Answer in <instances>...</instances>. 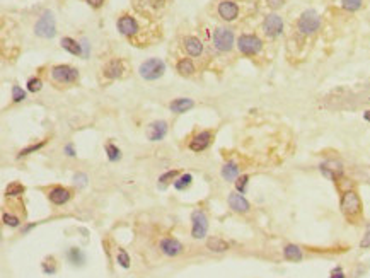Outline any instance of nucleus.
Listing matches in <instances>:
<instances>
[{"label":"nucleus","mask_w":370,"mask_h":278,"mask_svg":"<svg viewBox=\"0 0 370 278\" xmlns=\"http://www.w3.org/2000/svg\"><path fill=\"white\" fill-rule=\"evenodd\" d=\"M340 206H341V212H343V215L348 218V220H353V218H357L362 213L360 196H358L357 191H353V189H348V191L343 193Z\"/></svg>","instance_id":"f257e3e1"},{"label":"nucleus","mask_w":370,"mask_h":278,"mask_svg":"<svg viewBox=\"0 0 370 278\" xmlns=\"http://www.w3.org/2000/svg\"><path fill=\"white\" fill-rule=\"evenodd\" d=\"M138 72H140L142 79H145V81H157L159 77L164 75L166 65H164V62L159 60V58H150V60L142 63Z\"/></svg>","instance_id":"f03ea898"},{"label":"nucleus","mask_w":370,"mask_h":278,"mask_svg":"<svg viewBox=\"0 0 370 278\" xmlns=\"http://www.w3.org/2000/svg\"><path fill=\"white\" fill-rule=\"evenodd\" d=\"M34 33L38 34L39 38L50 39L57 34V26H55V17L50 10H46L45 14L39 17V21L36 22L34 26Z\"/></svg>","instance_id":"7ed1b4c3"},{"label":"nucleus","mask_w":370,"mask_h":278,"mask_svg":"<svg viewBox=\"0 0 370 278\" xmlns=\"http://www.w3.org/2000/svg\"><path fill=\"white\" fill-rule=\"evenodd\" d=\"M297 26H298V31H300L302 34L316 33V31L319 29V26H321L319 14H317L316 10H305V12L298 17Z\"/></svg>","instance_id":"20e7f679"},{"label":"nucleus","mask_w":370,"mask_h":278,"mask_svg":"<svg viewBox=\"0 0 370 278\" xmlns=\"http://www.w3.org/2000/svg\"><path fill=\"white\" fill-rule=\"evenodd\" d=\"M237 48L244 55H256L263 48V41L258 36H254V34H242L237 39Z\"/></svg>","instance_id":"39448f33"},{"label":"nucleus","mask_w":370,"mask_h":278,"mask_svg":"<svg viewBox=\"0 0 370 278\" xmlns=\"http://www.w3.org/2000/svg\"><path fill=\"white\" fill-rule=\"evenodd\" d=\"M191 222H193V229H191V236L194 239H203L208 232V218H206L203 210H194L191 213Z\"/></svg>","instance_id":"423d86ee"},{"label":"nucleus","mask_w":370,"mask_h":278,"mask_svg":"<svg viewBox=\"0 0 370 278\" xmlns=\"http://www.w3.org/2000/svg\"><path fill=\"white\" fill-rule=\"evenodd\" d=\"M213 43L220 51H230L234 45V33L229 27H218L213 33Z\"/></svg>","instance_id":"0eeeda50"},{"label":"nucleus","mask_w":370,"mask_h":278,"mask_svg":"<svg viewBox=\"0 0 370 278\" xmlns=\"http://www.w3.org/2000/svg\"><path fill=\"white\" fill-rule=\"evenodd\" d=\"M51 77L57 82H60V84H70V82L77 81L79 72L69 65H57L51 69Z\"/></svg>","instance_id":"6e6552de"},{"label":"nucleus","mask_w":370,"mask_h":278,"mask_svg":"<svg viewBox=\"0 0 370 278\" xmlns=\"http://www.w3.org/2000/svg\"><path fill=\"white\" fill-rule=\"evenodd\" d=\"M263 31L268 38H277L283 31V21L278 14H268L263 22Z\"/></svg>","instance_id":"1a4fd4ad"},{"label":"nucleus","mask_w":370,"mask_h":278,"mask_svg":"<svg viewBox=\"0 0 370 278\" xmlns=\"http://www.w3.org/2000/svg\"><path fill=\"white\" fill-rule=\"evenodd\" d=\"M227 201H229V206H230V208H232L234 212H237V213H248V212H249V208H251L249 201L244 198V194L239 193V191L230 193V194H229V198H227Z\"/></svg>","instance_id":"9d476101"},{"label":"nucleus","mask_w":370,"mask_h":278,"mask_svg":"<svg viewBox=\"0 0 370 278\" xmlns=\"http://www.w3.org/2000/svg\"><path fill=\"white\" fill-rule=\"evenodd\" d=\"M167 135V123L166 121H154L147 126V138L150 142H159Z\"/></svg>","instance_id":"9b49d317"},{"label":"nucleus","mask_w":370,"mask_h":278,"mask_svg":"<svg viewBox=\"0 0 370 278\" xmlns=\"http://www.w3.org/2000/svg\"><path fill=\"white\" fill-rule=\"evenodd\" d=\"M161 251L166 254V256H178V254L183 253V244L174 237H166V239L161 241Z\"/></svg>","instance_id":"f8f14e48"},{"label":"nucleus","mask_w":370,"mask_h":278,"mask_svg":"<svg viewBox=\"0 0 370 278\" xmlns=\"http://www.w3.org/2000/svg\"><path fill=\"white\" fill-rule=\"evenodd\" d=\"M218 14L224 21H234L239 14V7L230 0H224V2L218 5Z\"/></svg>","instance_id":"ddd939ff"},{"label":"nucleus","mask_w":370,"mask_h":278,"mask_svg":"<svg viewBox=\"0 0 370 278\" xmlns=\"http://www.w3.org/2000/svg\"><path fill=\"white\" fill-rule=\"evenodd\" d=\"M210 140H212V133H210V132H201L189 142V149L193 150V152H203V150L210 145Z\"/></svg>","instance_id":"4468645a"},{"label":"nucleus","mask_w":370,"mask_h":278,"mask_svg":"<svg viewBox=\"0 0 370 278\" xmlns=\"http://www.w3.org/2000/svg\"><path fill=\"white\" fill-rule=\"evenodd\" d=\"M118 29H119V33L125 34V36H131V34H135L138 31V24L133 17H130V15H123V17L118 21Z\"/></svg>","instance_id":"2eb2a0df"},{"label":"nucleus","mask_w":370,"mask_h":278,"mask_svg":"<svg viewBox=\"0 0 370 278\" xmlns=\"http://www.w3.org/2000/svg\"><path fill=\"white\" fill-rule=\"evenodd\" d=\"M50 201L51 203H55V205H63V203H67V201L70 200V189H67V188H63V186H57V188H53L50 191Z\"/></svg>","instance_id":"dca6fc26"},{"label":"nucleus","mask_w":370,"mask_h":278,"mask_svg":"<svg viewBox=\"0 0 370 278\" xmlns=\"http://www.w3.org/2000/svg\"><path fill=\"white\" fill-rule=\"evenodd\" d=\"M194 106V102H193V99H188V97H179V99H174L173 102L169 104V108H171V111L173 113H178V114H181V113H186L188 109H191Z\"/></svg>","instance_id":"f3484780"},{"label":"nucleus","mask_w":370,"mask_h":278,"mask_svg":"<svg viewBox=\"0 0 370 278\" xmlns=\"http://www.w3.org/2000/svg\"><path fill=\"white\" fill-rule=\"evenodd\" d=\"M123 72H125V69H123L121 60H111L104 67V75L107 79H119L123 75Z\"/></svg>","instance_id":"a211bd4d"},{"label":"nucleus","mask_w":370,"mask_h":278,"mask_svg":"<svg viewBox=\"0 0 370 278\" xmlns=\"http://www.w3.org/2000/svg\"><path fill=\"white\" fill-rule=\"evenodd\" d=\"M185 48L191 57H200V53L203 51V45L198 38L188 36V38H185Z\"/></svg>","instance_id":"6ab92c4d"},{"label":"nucleus","mask_w":370,"mask_h":278,"mask_svg":"<svg viewBox=\"0 0 370 278\" xmlns=\"http://www.w3.org/2000/svg\"><path fill=\"white\" fill-rule=\"evenodd\" d=\"M283 256L286 261H293V263H297V261L302 260V249L298 248L297 244H286L283 248Z\"/></svg>","instance_id":"aec40b11"},{"label":"nucleus","mask_w":370,"mask_h":278,"mask_svg":"<svg viewBox=\"0 0 370 278\" xmlns=\"http://www.w3.org/2000/svg\"><path fill=\"white\" fill-rule=\"evenodd\" d=\"M206 248L213 253H225L227 249H229V244H227L224 239H220V237H210V239L206 241Z\"/></svg>","instance_id":"412c9836"},{"label":"nucleus","mask_w":370,"mask_h":278,"mask_svg":"<svg viewBox=\"0 0 370 278\" xmlns=\"http://www.w3.org/2000/svg\"><path fill=\"white\" fill-rule=\"evenodd\" d=\"M222 178H224L225 181H232V180H237L239 178V168L236 162H227V164L222 168Z\"/></svg>","instance_id":"4be33fe9"},{"label":"nucleus","mask_w":370,"mask_h":278,"mask_svg":"<svg viewBox=\"0 0 370 278\" xmlns=\"http://www.w3.org/2000/svg\"><path fill=\"white\" fill-rule=\"evenodd\" d=\"M60 45H62L63 50H67L72 55H81L82 53L81 43H77L75 39H72V38H63L62 41H60Z\"/></svg>","instance_id":"5701e85b"},{"label":"nucleus","mask_w":370,"mask_h":278,"mask_svg":"<svg viewBox=\"0 0 370 278\" xmlns=\"http://www.w3.org/2000/svg\"><path fill=\"white\" fill-rule=\"evenodd\" d=\"M67 258L72 265H84L86 263V256H84L82 249L79 248H70L69 253H67Z\"/></svg>","instance_id":"b1692460"},{"label":"nucleus","mask_w":370,"mask_h":278,"mask_svg":"<svg viewBox=\"0 0 370 278\" xmlns=\"http://www.w3.org/2000/svg\"><path fill=\"white\" fill-rule=\"evenodd\" d=\"M178 72L181 75H185V77H189V75L194 74V65L193 62L189 60V58H183V60H179L178 63Z\"/></svg>","instance_id":"393cba45"},{"label":"nucleus","mask_w":370,"mask_h":278,"mask_svg":"<svg viewBox=\"0 0 370 278\" xmlns=\"http://www.w3.org/2000/svg\"><path fill=\"white\" fill-rule=\"evenodd\" d=\"M24 191H26L24 185H21V183H12V185L7 186L5 194H7V196H21Z\"/></svg>","instance_id":"a878e982"},{"label":"nucleus","mask_w":370,"mask_h":278,"mask_svg":"<svg viewBox=\"0 0 370 278\" xmlns=\"http://www.w3.org/2000/svg\"><path fill=\"white\" fill-rule=\"evenodd\" d=\"M106 154H107V159H109L111 162H116L121 159V150L113 144H106Z\"/></svg>","instance_id":"bb28decb"},{"label":"nucleus","mask_w":370,"mask_h":278,"mask_svg":"<svg viewBox=\"0 0 370 278\" xmlns=\"http://www.w3.org/2000/svg\"><path fill=\"white\" fill-rule=\"evenodd\" d=\"M41 268H43V273H46V275H55L57 273V263H55V258H46L45 261L41 263Z\"/></svg>","instance_id":"cd10ccee"},{"label":"nucleus","mask_w":370,"mask_h":278,"mask_svg":"<svg viewBox=\"0 0 370 278\" xmlns=\"http://www.w3.org/2000/svg\"><path fill=\"white\" fill-rule=\"evenodd\" d=\"M191 183H193V176H191V174H183L179 180L174 181V188H176V189H186Z\"/></svg>","instance_id":"c85d7f7f"},{"label":"nucleus","mask_w":370,"mask_h":278,"mask_svg":"<svg viewBox=\"0 0 370 278\" xmlns=\"http://www.w3.org/2000/svg\"><path fill=\"white\" fill-rule=\"evenodd\" d=\"M176 176H178V171L176 169H174V171H167L166 174H162V176L159 178V186H161V188H166L167 183L174 181V180H176Z\"/></svg>","instance_id":"c756f323"},{"label":"nucleus","mask_w":370,"mask_h":278,"mask_svg":"<svg viewBox=\"0 0 370 278\" xmlns=\"http://www.w3.org/2000/svg\"><path fill=\"white\" fill-rule=\"evenodd\" d=\"M341 7L350 12H355L362 7V0H341Z\"/></svg>","instance_id":"7c9ffc66"},{"label":"nucleus","mask_w":370,"mask_h":278,"mask_svg":"<svg viewBox=\"0 0 370 278\" xmlns=\"http://www.w3.org/2000/svg\"><path fill=\"white\" fill-rule=\"evenodd\" d=\"M116 261H118V265L121 266V268H130V256H128V253H126L125 249H119V251H118Z\"/></svg>","instance_id":"2f4dec72"},{"label":"nucleus","mask_w":370,"mask_h":278,"mask_svg":"<svg viewBox=\"0 0 370 278\" xmlns=\"http://www.w3.org/2000/svg\"><path fill=\"white\" fill-rule=\"evenodd\" d=\"M45 144H46V140H43V142H39V144H34V145H29V147H26V149H22L21 152H19V157H24V156H29V154H33V152H36V150H39V149H43L45 147Z\"/></svg>","instance_id":"473e14b6"},{"label":"nucleus","mask_w":370,"mask_h":278,"mask_svg":"<svg viewBox=\"0 0 370 278\" xmlns=\"http://www.w3.org/2000/svg\"><path fill=\"white\" fill-rule=\"evenodd\" d=\"M41 87H43L41 79L33 77L27 81V91H29V93H38V91H41Z\"/></svg>","instance_id":"72a5a7b5"},{"label":"nucleus","mask_w":370,"mask_h":278,"mask_svg":"<svg viewBox=\"0 0 370 278\" xmlns=\"http://www.w3.org/2000/svg\"><path fill=\"white\" fill-rule=\"evenodd\" d=\"M248 183H249V176H248V174H244V176L237 178V181H236V189H237L239 193L244 194V193H246V188H248Z\"/></svg>","instance_id":"f704fd0d"},{"label":"nucleus","mask_w":370,"mask_h":278,"mask_svg":"<svg viewBox=\"0 0 370 278\" xmlns=\"http://www.w3.org/2000/svg\"><path fill=\"white\" fill-rule=\"evenodd\" d=\"M26 99V93L21 89L19 86H14L12 87V101L14 102H21V101H24Z\"/></svg>","instance_id":"c9c22d12"},{"label":"nucleus","mask_w":370,"mask_h":278,"mask_svg":"<svg viewBox=\"0 0 370 278\" xmlns=\"http://www.w3.org/2000/svg\"><path fill=\"white\" fill-rule=\"evenodd\" d=\"M2 220H3V224L9 225V227H17L19 222H21L15 215H12V213H3V215H2Z\"/></svg>","instance_id":"e433bc0d"},{"label":"nucleus","mask_w":370,"mask_h":278,"mask_svg":"<svg viewBox=\"0 0 370 278\" xmlns=\"http://www.w3.org/2000/svg\"><path fill=\"white\" fill-rule=\"evenodd\" d=\"M360 248H362V249L370 248V225L367 227V232H365L364 239H362V242H360Z\"/></svg>","instance_id":"4c0bfd02"},{"label":"nucleus","mask_w":370,"mask_h":278,"mask_svg":"<svg viewBox=\"0 0 370 278\" xmlns=\"http://www.w3.org/2000/svg\"><path fill=\"white\" fill-rule=\"evenodd\" d=\"M74 181H75V185H79V186H86L87 185V176H86V174H77V176L74 178Z\"/></svg>","instance_id":"58836bf2"},{"label":"nucleus","mask_w":370,"mask_h":278,"mask_svg":"<svg viewBox=\"0 0 370 278\" xmlns=\"http://www.w3.org/2000/svg\"><path fill=\"white\" fill-rule=\"evenodd\" d=\"M81 46H82V55H84V58H87L89 57V43H87V39L84 38L82 41H81Z\"/></svg>","instance_id":"ea45409f"},{"label":"nucleus","mask_w":370,"mask_h":278,"mask_svg":"<svg viewBox=\"0 0 370 278\" xmlns=\"http://www.w3.org/2000/svg\"><path fill=\"white\" fill-rule=\"evenodd\" d=\"M329 278H345V273H343V270L338 266V268H334L333 272H331V277Z\"/></svg>","instance_id":"a19ab883"},{"label":"nucleus","mask_w":370,"mask_h":278,"mask_svg":"<svg viewBox=\"0 0 370 278\" xmlns=\"http://www.w3.org/2000/svg\"><path fill=\"white\" fill-rule=\"evenodd\" d=\"M86 2L89 3V5H92L94 9H97V7H101L102 3H104V0H86Z\"/></svg>","instance_id":"79ce46f5"},{"label":"nucleus","mask_w":370,"mask_h":278,"mask_svg":"<svg viewBox=\"0 0 370 278\" xmlns=\"http://www.w3.org/2000/svg\"><path fill=\"white\" fill-rule=\"evenodd\" d=\"M268 3H270V7H273V9H278V7L283 3V0H268Z\"/></svg>","instance_id":"37998d69"},{"label":"nucleus","mask_w":370,"mask_h":278,"mask_svg":"<svg viewBox=\"0 0 370 278\" xmlns=\"http://www.w3.org/2000/svg\"><path fill=\"white\" fill-rule=\"evenodd\" d=\"M65 150H67V156H75V152H74V149H72V145H67L65 147Z\"/></svg>","instance_id":"c03bdc74"},{"label":"nucleus","mask_w":370,"mask_h":278,"mask_svg":"<svg viewBox=\"0 0 370 278\" xmlns=\"http://www.w3.org/2000/svg\"><path fill=\"white\" fill-rule=\"evenodd\" d=\"M364 118L370 123V109H369V111H365V113H364Z\"/></svg>","instance_id":"a18cd8bd"}]
</instances>
